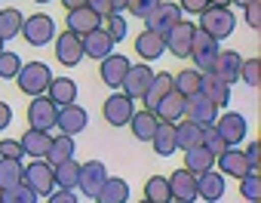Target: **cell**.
I'll return each mask as SVG.
<instances>
[{"label": "cell", "instance_id": "11", "mask_svg": "<svg viewBox=\"0 0 261 203\" xmlns=\"http://www.w3.org/2000/svg\"><path fill=\"white\" fill-rule=\"evenodd\" d=\"M194 34H197V25H191V22H178L166 37H163V43H166V53H172L175 59H188L191 56V43H194Z\"/></svg>", "mask_w": 261, "mask_h": 203}, {"label": "cell", "instance_id": "49", "mask_svg": "<svg viewBox=\"0 0 261 203\" xmlns=\"http://www.w3.org/2000/svg\"><path fill=\"white\" fill-rule=\"evenodd\" d=\"M246 22H249L252 31H261V0L252 4V7H246Z\"/></svg>", "mask_w": 261, "mask_h": 203}, {"label": "cell", "instance_id": "18", "mask_svg": "<svg viewBox=\"0 0 261 203\" xmlns=\"http://www.w3.org/2000/svg\"><path fill=\"white\" fill-rule=\"evenodd\" d=\"M101 28V16L89 7H80V10H71L68 13V31L77 34V37H86L89 31H98Z\"/></svg>", "mask_w": 261, "mask_h": 203}, {"label": "cell", "instance_id": "41", "mask_svg": "<svg viewBox=\"0 0 261 203\" xmlns=\"http://www.w3.org/2000/svg\"><path fill=\"white\" fill-rule=\"evenodd\" d=\"M0 203H37V194L28 185H13L0 191Z\"/></svg>", "mask_w": 261, "mask_h": 203}, {"label": "cell", "instance_id": "33", "mask_svg": "<svg viewBox=\"0 0 261 203\" xmlns=\"http://www.w3.org/2000/svg\"><path fill=\"white\" fill-rule=\"evenodd\" d=\"M157 123H160V120H157L151 111H136V114H133V120H129L126 126L133 130V136H136L139 142H151V139H154Z\"/></svg>", "mask_w": 261, "mask_h": 203}, {"label": "cell", "instance_id": "7", "mask_svg": "<svg viewBox=\"0 0 261 203\" xmlns=\"http://www.w3.org/2000/svg\"><path fill=\"white\" fill-rule=\"evenodd\" d=\"M133 114H136V102L129 98V95H123V92L108 95L105 105H101V117L111 126H126L129 120H133Z\"/></svg>", "mask_w": 261, "mask_h": 203}, {"label": "cell", "instance_id": "22", "mask_svg": "<svg viewBox=\"0 0 261 203\" xmlns=\"http://www.w3.org/2000/svg\"><path fill=\"white\" fill-rule=\"evenodd\" d=\"M154 117H157L160 123H178V120L185 117V95H178L175 89L166 92V95L160 98V105L154 108Z\"/></svg>", "mask_w": 261, "mask_h": 203}, {"label": "cell", "instance_id": "44", "mask_svg": "<svg viewBox=\"0 0 261 203\" xmlns=\"http://www.w3.org/2000/svg\"><path fill=\"white\" fill-rule=\"evenodd\" d=\"M240 194L249 203H258L261 200V179H258V172H249V175L240 179Z\"/></svg>", "mask_w": 261, "mask_h": 203}, {"label": "cell", "instance_id": "51", "mask_svg": "<svg viewBox=\"0 0 261 203\" xmlns=\"http://www.w3.org/2000/svg\"><path fill=\"white\" fill-rule=\"evenodd\" d=\"M46 203H80V200H77L74 191H59V188H56V191L46 197Z\"/></svg>", "mask_w": 261, "mask_h": 203}, {"label": "cell", "instance_id": "37", "mask_svg": "<svg viewBox=\"0 0 261 203\" xmlns=\"http://www.w3.org/2000/svg\"><path fill=\"white\" fill-rule=\"evenodd\" d=\"M145 200H148V203H169V200H172L169 179H163V175H151V179L145 182Z\"/></svg>", "mask_w": 261, "mask_h": 203}, {"label": "cell", "instance_id": "32", "mask_svg": "<svg viewBox=\"0 0 261 203\" xmlns=\"http://www.w3.org/2000/svg\"><path fill=\"white\" fill-rule=\"evenodd\" d=\"M197 145H203V126L188 123V120H178V123H175V148L191 151V148H197Z\"/></svg>", "mask_w": 261, "mask_h": 203}, {"label": "cell", "instance_id": "2", "mask_svg": "<svg viewBox=\"0 0 261 203\" xmlns=\"http://www.w3.org/2000/svg\"><path fill=\"white\" fill-rule=\"evenodd\" d=\"M16 83H19V89H22L25 95L37 98V95H46V89H49V83H53V71H49V65H43V62H28V65H22V71L16 74Z\"/></svg>", "mask_w": 261, "mask_h": 203}, {"label": "cell", "instance_id": "46", "mask_svg": "<svg viewBox=\"0 0 261 203\" xmlns=\"http://www.w3.org/2000/svg\"><path fill=\"white\" fill-rule=\"evenodd\" d=\"M157 7H160V0H129L126 4L129 16H136V19H148Z\"/></svg>", "mask_w": 261, "mask_h": 203}, {"label": "cell", "instance_id": "48", "mask_svg": "<svg viewBox=\"0 0 261 203\" xmlns=\"http://www.w3.org/2000/svg\"><path fill=\"white\" fill-rule=\"evenodd\" d=\"M243 154H246V163H249V169H252V172H258V160H261V142H258V139H252V145H249Z\"/></svg>", "mask_w": 261, "mask_h": 203}, {"label": "cell", "instance_id": "1", "mask_svg": "<svg viewBox=\"0 0 261 203\" xmlns=\"http://www.w3.org/2000/svg\"><path fill=\"white\" fill-rule=\"evenodd\" d=\"M200 31H206L215 40H224L237 31V16L230 13V7H206L200 13Z\"/></svg>", "mask_w": 261, "mask_h": 203}, {"label": "cell", "instance_id": "36", "mask_svg": "<svg viewBox=\"0 0 261 203\" xmlns=\"http://www.w3.org/2000/svg\"><path fill=\"white\" fill-rule=\"evenodd\" d=\"M71 157H74V139H71V136H56L43 160H46L49 166H59V163H65V160H71Z\"/></svg>", "mask_w": 261, "mask_h": 203}, {"label": "cell", "instance_id": "47", "mask_svg": "<svg viewBox=\"0 0 261 203\" xmlns=\"http://www.w3.org/2000/svg\"><path fill=\"white\" fill-rule=\"evenodd\" d=\"M25 154H22V148H19V142H13V139H0V160H22Z\"/></svg>", "mask_w": 261, "mask_h": 203}, {"label": "cell", "instance_id": "8", "mask_svg": "<svg viewBox=\"0 0 261 203\" xmlns=\"http://www.w3.org/2000/svg\"><path fill=\"white\" fill-rule=\"evenodd\" d=\"M56 117H59V108L53 105V102L46 95H37L31 98V105H28V130H56Z\"/></svg>", "mask_w": 261, "mask_h": 203}, {"label": "cell", "instance_id": "10", "mask_svg": "<svg viewBox=\"0 0 261 203\" xmlns=\"http://www.w3.org/2000/svg\"><path fill=\"white\" fill-rule=\"evenodd\" d=\"M215 117H218V108L212 105L203 92H194V95L185 98V120H188V123L209 126V123H215Z\"/></svg>", "mask_w": 261, "mask_h": 203}, {"label": "cell", "instance_id": "56", "mask_svg": "<svg viewBox=\"0 0 261 203\" xmlns=\"http://www.w3.org/2000/svg\"><path fill=\"white\" fill-rule=\"evenodd\" d=\"M230 4H237V7H243V10H246V7H252V4H258V0H230Z\"/></svg>", "mask_w": 261, "mask_h": 203}, {"label": "cell", "instance_id": "15", "mask_svg": "<svg viewBox=\"0 0 261 203\" xmlns=\"http://www.w3.org/2000/svg\"><path fill=\"white\" fill-rule=\"evenodd\" d=\"M56 59H59L65 68L80 65V59H83V43H80V37L71 34V31H62V34L56 37Z\"/></svg>", "mask_w": 261, "mask_h": 203}, {"label": "cell", "instance_id": "42", "mask_svg": "<svg viewBox=\"0 0 261 203\" xmlns=\"http://www.w3.org/2000/svg\"><path fill=\"white\" fill-rule=\"evenodd\" d=\"M101 31L117 43V40H123V37H126V31H129V28H126V19H123L120 13H111V16H105V19H101Z\"/></svg>", "mask_w": 261, "mask_h": 203}, {"label": "cell", "instance_id": "12", "mask_svg": "<svg viewBox=\"0 0 261 203\" xmlns=\"http://www.w3.org/2000/svg\"><path fill=\"white\" fill-rule=\"evenodd\" d=\"M215 130H218V136L227 142V148H233V145H240L243 139H246V117L243 114H237V111H224V114H218L215 117V123H212Z\"/></svg>", "mask_w": 261, "mask_h": 203}, {"label": "cell", "instance_id": "43", "mask_svg": "<svg viewBox=\"0 0 261 203\" xmlns=\"http://www.w3.org/2000/svg\"><path fill=\"white\" fill-rule=\"evenodd\" d=\"M203 148H206V151H209L215 160H218V157L227 151V142L218 136V130H215L212 123H209V126H203Z\"/></svg>", "mask_w": 261, "mask_h": 203}, {"label": "cell", "instance_id": "20", "mask_svg": "<svg viewBox=\"0 0 261 203\" xmlns=\"http://www.w3.org/2000/svg\"><path fill=\"white\" fill-rule=\"evenodd\" d=\"M200 92L212 102V105L221 111L227 102H230V86L224 83V80H218L212 71H206V74H200Z\"/></svg>", "mask_w": 261, "mask_h": 203}, {"label": "cell", "instance_id": "3", "mask_svg": "<svg viewBox=\"0 0 261 203\" xmlns=\"http://www.w3.org/2000/svg\"><path fill=\"white\" fill-rule=\"evenodd\" d=\"M218 53H221L218 40H215V37H209L206 31H200V28H197L194 43H191V56H188V59L197 65L194 71H200V74L212 71V65H215V59H218Z\"/></svg>", "mask_w": 261, "mask_h": 203}, {"label": "cell", "instance_id": "27", "mask_svg": "<svg viewBox=\"0 0 261 203\" xmlns=\"http://www.w3.org/2000/svg\"><path fill=\"white\" fill-rule=\"evenodd\" d=\"M172 77L175 74H169V71H157L154 74V80H151V86H148V92H145V111H151L154 114V108L160 105V98L166 95V92H172Z\"/></svg>", "mask_w": 261, "mask_h": 203}, {"label": "cell", "instance_id": "29", "mask_svg": "<svg viewBox=\"0 0 261 203\" xmlns=\"http://www.w3.org/2000/svg\"><path fill=\"white\" fill-rule=\"evenodd\" d=\"M95 203H129V182L108 175V182H105L101 191L95 194Z\"/></svg>", "mask_w": 261, "mask_h": 203}, {"label": "cell", "instance_id": "59", "mask_svg": "<svg viewBox=\"0 0 261 203\" xmlns=\"http://www.w3.org/2000/svg\"><path fill=\"white\" fill-rule=\"evenodd\" d=\"M0 53H4V40H0Z\"/></svg>", "mask_w": 261, "mask_h": 203}, {"label": "cell", "instance_id": "57", "mask_svg": "<svg viewBox=\"0 0 261 203\" xmlns=\"http://www.w3.org/2000/svg\"><path fill=\"white\" fill-rule=\"evenodd\" d=\"M209 7H230V0H206Z\"/></svg>", "mask_w": 261, "mask_h": 203}, {"label": "cell", "instance_id": "35", "mask_svg": "<svg viewBox=\"0 0 261 203\" xmlns=\"http://www.w3.org/2000/svg\"><path fill=\"white\" fill-rule=\"evenodd\" d=\"M22 25H25V16L10 7V10H0V40H10V37H19L22 34Z\"/></svg>", "mask_w": 261, "mask_h": 203}, {"label": "cell", "instance_id": "38", "mask_svg": "<svg viewBox=\"0 0 261 203\" xmlns=\"http://www.w3.org/2000/svg\"><path fill=\"white\" fill-rule=\"evenodd\" d=\"M172 89L178 92V95H194V92H200V71H194V68H188V71H178V77H172Z\"/></svg>", "mask_w": 261, "mask_h": 203}, {"label": "cell", "instance_id": "24", "mask_svg": "<svg viewBox=\"0 0 261 203\" xmlns=\"http://www.w3.org/2000/svg\"><path fill=\"white\" fill-rule=\"evenodd\" d=\"M224 188H227V185H224V175L215 172V169L197 175V197H203L206 203H218V200L224 197Z\"/></svg>", "mask_w": 261, "mask_h": 203}, {"label": "cell", "instance_id": "25", "mask_svg": "<svg viewBox=\"0 0 261 203\" xmlns=\"http://www.w3.org/2000/svg\"><path fill=\"white\" fill-rule=\"evenodd\" d=\"M46 98L53 102L56 108H65V105H74L77 102V83L71 77H53L49 89H46Z\"/></svg>", "mask_w": 261, "mask_h": 203}, {"label": "cell", "instance_id": "55", "mask_svg": "<svg viewBox=\"0 0 261 203\" xmlns=\"http://www.w3.org/2000/svg\"><path fill=\"white\" fill-rule=\"evenodd\" d=\"M126 4H129V0H111V7H114V13H123V10H126Z\"/></svg>", "mask_w": 261, "mask_h": 203}, {"label": "cell", "instance_id": "31", "mask_svg": "<svg viewBox=\"0 0 261 203\" xmlns=\"http://www.w3.org/2000/svg\"><path fill=\"white\" fill-rule=\"evenodd\" d=\"M53 179H56V188H59V191H74L77 182H80V163L71 157V160L53 166Z\"/></svg>", "mask_w": 261, "mask_h": 203}, {"label": "cell", "instance_id": "30", "mask_svg": "<svg viewBox=\"0 0 261 203\" xmlns=\"http://www.w3.org/2000/svg\"><path fill=\"white\" fill-rule=\"evenodd\" d=\"M136 53L145 59V65L148 62H154V59H160L163 53H166V43H163V37H157V34H151V31H142L139 37H136Z\"/></svg>", "mask_w": 261, "mask_h": 203}, {"label": "cell", "instance_id": "21", "mask_svg": "<svg viewBox=\"0 0 261 203\" xmlns=\"http://www.w3.org/2000/svg\"><path fill=\"white\" fill-rule=\"evenodd\" d=\"M240 65H243V56H240V53H233V49L224 53V49H221L218 59H215V65H212V74L230 86V83L240 80Z\"/></svg>", "mask_w": 261, "mask_h": 203}, {"label": "cell", "instance_id": "54", "mask_svg": "<svg viewBox=\"0 0 261 203\" xmlns=\"http://www.w3.org/2000/svg\"><path fill=\"white\" fill-rule=\"evenodd\" d=\"M62 7H68V13H71V10H80V7H86V0H62Z\"/></svg>", "mask_w": 261, "mask_h": 203}, {"label": "cell", "instance_id": "16", "mask_svg": "<svg viewBox=\"0 0 261 203\" xmlns=\"http://www.w3.org/2000/svg\"><path fill=\"white\" fill-rule=\"evenodd\" d=\"M169 191H172L175 203H194V200H200L197 197V175H191L188 169H175L169 175Z\"/></svg>", "mask_w": 261, "mask_h": 203}, {"label": "cell", "instance_id": "17", "mask_svg": "<svg viewBox=\"0 0 261 203\" xmlns=\"http://www.w3.org/2000/svg\"><path fill=\"white\" fill-rule=\"evenodd\" d=\"M126 71H129V59H126V56L111 53L108 59H101V62H98V74H101L105 86H111V89H120V83H123Z\"/></svg>", "mask_w": 261, "mask_h": 203}, {"label": "cell", "instance_id": "13", "mask_svg": "<svg viewBox=\"0 0 261 203\" xmlns=\"http://www.w3.org/2000/svg\"><path fill=\"white\" fill-rule=\"evenodd\" d=\"M105 182H108V169H105L101 160H86V163H80V182H77L80 194H86V197L95 200V194L101 191Z\"/></svg>", "mask_w": 261, "mask_h": 203}, {"label": "cell", "instance_id": "4", "mask_svg": "<svg viewBox=\"0 0 261 203\" xmlns=\"http://www.w3.org/2000/svg\"><path fill=\"white\" fill-rule=\"evenodd\" d=\"M22 185H28L37 197H49L56 191V179H53V166L46 160H31L22 169Z\"/></svg>", "mask_w": 261, "mask_h": 203}, {"label": "cell", "instance_id": "34", "mask_svg": "<svg viewBox=\"0 0 261 203\" xmlns=\"http://www.w3.org/2000/svg\"><path fill=\"white\" fill-rule=\"evenodd\" d=\"M151 142H154L157 157H169V154H175V151H178V148H175V123H157Z\"/></svg>", "mask_w": 261, "mask_h": 203}, {"label": "cell", "instance_id": "39", "mask_svg": "<svg viewBox=\"0 0 261 203\" xmlns=\"http://www.w3.org/2000/svg\"><path fill=\"white\" fill-rule=\"evenodd\" d=\"M22 169H25L22 160H0V191L22 185Z\"/></svg>", "mask_w": 261, "mask_h": 203}, {"label": "cell", "instance_id": "50", "mask_svg": "<svg viewBox=\"0 0 261 203\" xmlns=\"http://www.w3.org/2000/svg\"><path fill=\"white\" fill-rule=\"evenodd\" d=\"M206 7H209L206 0H178V10L181 13H191V16H200Z\"/></svg>", "mask_w": 261, "mask_h": 203}, {"label": "cell", "instance_id": "6", "mask_svg": "<svg viewBox=\"0 0 261 203\" xmlns=\"http://www.w3.org/2000/svg\"><path fill=\"white\" fill-rule=\"evenodd\" d=\"M181 10H178V4H166V0H160V7L145 19V31H151V34H157V37H166L178 22H181Z\"/></svg>", "mask_w": 261, "mask_h": 203}, {"label": "cell", "instance_id": "45", "mask_svg": "<svg viewBox=\"0 0 261 203\" xmlns=\"http://www.w3.org/2000/svg\"><path fill=\"white\" fill-rule=\"evenodd\" d=\"M22 71V59H19V53H0V77L4 80H16V74Z\"/></svg>", "mask_w": 261, "mask_h": 203}, {"label": "cell", "instance_id": "19", "mask_svg": "<svg viewBox=\"0 0 261 203\" xmlns=\"http://www.w3.org/2000/svg\"><path fill=\"white\" fill-rule=\"evenodd\" d=\"M49 145H53V136H49V133H43V130H25V136L19 139L22 154H25V157H31V160H43V157H46V151H49Z\"/></svg>", "mask_w": 261, "mask_h": 203}, {"label": "cell", "instance_id": "60", "mask_svg": "<svg viewBox=\"0 0 261 203\" xmlns=\"http://www.w3.org/2000/svg\"><path fill=\"white\" fill-rule=\"evenodd\" d=\"M142 203H148V200H142Z\"/></svg>", "mask_w": 261, "mask_h": 203}, {"label": "cell", "instance_id": "5", "mask_svg": "<svg viewBox=\"0 0 261 203\" xmlns=\"http://www.w3.org/2000/svg\"><path fill=\"white\" fill-rule=\"evenodd\" d=\"M22 37L28 40V46H46V43H53L56 40V22H53V16H46V13L28 16L25 25H22Z\"/></svg>", "mask_w": 261, "mask_h": 203}, {"label": "cell", "instance_id": "53", "mask_svg": "<svg viewBox=\"0 0 261 203\" xmlns=\"http://www.w3.org/2000/svg\"><path fill=\"white\" fill-rule=\"evenodd\" d=\"M10 123H13V108L7 105V102H0V133H4Z\"/></svg>", "mask_w": 261, "mask_h": 203}, {"label": "cell", "instance_id": "14", "mask_svg": "<svg viewBox=\"0 0 261 203\" xmlns=\"http://www.w3.org/2000/svg\"><path fill=\"white\" fill-rule=\"evenodd\" d=\"M86 123H89V114L77 105H65V108H59V117H56V126L62 130V136H80L83 130H86Z\"/></svg>", "mask_w": 261, "mask_h": 203}, {"label": "cell", "instance_id": "28", "mask_svg": "<svg viewBox=\"0 0 261 203\" xmlns=\"http://www.w3.org/2000/svg\"><path fill=\"white\" fill-rule=\"evenodd\" d=\"M181 169H188L191 175H203V172L215 169V157H212L203 145H197V148L185 151V166H181Z\"/></svg>", "mask_w": 261, "mask_h": 203}, {"label": "cell", "instance_id": "52", "mask_svg": "<svg viewBox=\"0 0 261 203\" xmlns=\"http://www.w3.org/2000/svg\"><path fill=\"white\" fill-rule=\"evenodd\" d=\"M86 7H89V10H95V13H98L101 19L114 13V7H111V0H86Z\"/></svg>", "mask_w": 261, "mask_h": 203}, {"label": "cell", "instance_id": "26", "mask_svg": "<svg viewBox=\"0 0 261 203\" xmlns=\"http://www.w3.org/2000/svg\"><path fill=\"white\" fill-rule=\"evenodd\" d=\"M215 163H218V172H221V175H230V179H243V175L252 172L249 163H246V154L237 151V148H227Z\"/></svg>", "mask_w": 261, "mask_h": 203}, {"label": "cell", "instance_id": "61", "mask_svg": "<svg viewBox=\"0 0 261 203\" xmlns=\"http://www.w3.org/2000/svg\"><path fill=\"white\" fill-rule=\"evenodd\" d=\"M169 203H175V200H169Z\"/></svg>", "mask_w": 261, "mask_h": 203}, {"label": "cell", "instance_id": "9", "mask_svg": "<svg viewBox=\"0 0 261 203\" xmlns=\"http://www.w3.org/2000/svg\"><path fill=\"white\" fill-rule=\"evenodd\" d=\"M151 80H154V71H151V65H129V71H126V77H123V83H120V89H123V95H129V98H145V92H148V86H151Z\"/></svg>", "mask_w": 261, "mask_h": 203}, {"label": "cell", "instance_id": "23", "mask_svg": "<svg viewBox=\"0 0 261 203\" xmlns=\"http://www.w3.org/2000/svg\"><path fill=\"white\" fill-rule=\"evenodd\" d=\"M80 43H83V59H108L111 53H114V40L98 28V31H89L86 37H80Z\"/></svg>", "mask_w": 261, "mask_h": 203}, {"label": "cell", "instance_id": "58", "mask_svg": "<svg viewBox=\"0 0 261 203\" xmlns=\"http://www.w3.org/2000/svg\"><path fill=\"white\" fill-rule=\"evenodd\" d=\"M34 4H49V0H34Z\"/></svg>", "mask_w": 261, "mask_h": 203}, {"label": "cell", "instance_id": "40", "mask_svg": "<svg viewBox=\"0 0 261 203\" xmlns=\"http://www.w3.org/2000/svg\"><path fill=\"white\" fill-rule=\"evenodd\" d=\"M240 80H243L246 86H252V89L261 86V59H258V56L243 59V65H240Z\"/></svg>", "mask_w": 261, "mask_h": 203}]
</instances>
